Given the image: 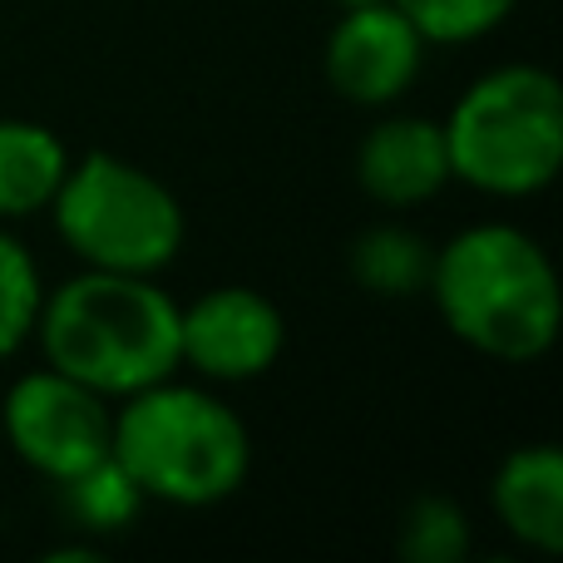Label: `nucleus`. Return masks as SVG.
Instances as JSON below:
<instances>
[{
  "instance_id": "8",
  "label": "nucleus",
  "mask_w": 563,
  "mask_h": 563,
  "mask_svg": "<svg viewBox=\"0 0 563 563\" xmlns=\"http://www.w3.org/2000/svg\"><path fill=\"white\" fill-rule=\"evenodd\" d=\"M426 40L396 0L341 10L327 35V85L356 109H386L416 85Z\"/></svg>"
},
{
  "instance_id": "16",
  "label": "nucleus",
  "mask_w": 563,
  "mask_h": 563,
  "mask_svg": "<svg viewBox=\"0 0 563 563\" xmlns=\"http://www.w3.org/2000/svg\"><path fill=\"white\" fill-rule=\"evenodd\" d=\"M426 45H475L495 35L519 0H396Z\"/></svg>"
},
{
  "instance_id": "17",
  "label": "nucleus",
  "mask_w": 563,
  "mask_h": 563,
  "mask_svg": "<svg viewBox=\"0 0 563 563\" xmlns=\"http://www.w3.org/2000/svg\"><path fill=\"white\" fill-rule=\"evenodd\" d=\"M336 10H361V5H380V0H331Z\"/></svg>"
},
{
  "instance_id": "12",
  "label": "nucleus",
  "mask_w": 563,
  "mask_h": 563,
  "mask_svg": "<svg viewBox=\"0 0 563 563\" xmlns=\"http://www.w3.org/2000/svg\"><path fill=\"white\" fill-rule=\"evenodd\" d=\"M351 282L371 297H416V291L430 287V267H435V247L406 223H376L366 233H356L346 253Z\"/></svg>"
},
{
  "instance_id": "7",
  "label": "nucleus",
  "mask_w": 563,
  "mask_h": 563,
  "mask_svg": "<svg viewBox=\"0 0 563 563\" xmlns=\"http://www.w3.org/2000/svg\"><path fill=\"white\" fill-rule=\"evenodd\" d=\"M287 346V321L277 301L253 287H218L194 307H178V366L203 380H257L277 366Z\"/></svg>"
},
{
  "instance_id": "4",
  "label": "nucleus",
  "mask_w": 563,
  "mask_h": 563,
  "mask_svg": "<svg viewBox=\"0 0 563 563\" xmlns=\"http://www.w3.org/2000/svg\"><path fill=\"white\" fill-rule=\"evenodd\" d=\"M450 178L489 198H534L563 168V89L544 65H499L455 99Z\"/></svg>"
},
{
  "instance_id": "2",
  "label": "nucleus",
  "mask_w": 563,
  "mask_h": 563,
  "mask_svg": "<svg viewBox=\"0 0 563 563\" xmlns=\"http://www.w3.org/2000/svg\"><path fill=\"white\" fill-rule=\"evenodd\" d=\"M35 341L55 371L124 400L178 371V301L154 277L85 267L45 291Z\"/></svg>"
},
{
  "instance_id": "3",
  "label": "nucleus",
  "mask_w": 563,
  "mask_h": 563,
  "mask_svg": "<svg viewBox=\"0 0 563 563\" xmlns=\"http://www.w3.org/2000/svg\"><path fill=\"white\" fill-rule=\"evenodd\" d=\"M109 455L144 499L174 509H213L247 485L253 435L228 400L174 376L119 400Z\"/></svg>"
},
{
  "instance_id": "6",
  "label": "nucleus",
  "mask_w": 563,
  "mask_h": 563,
  "mask_svg": "<svg viewBox=\"0 0 563 563\" xmlns=\"http://www.w3.org/2000/svg\"><path fill=\"white\" fill-rule=\"evenodd\" d=\"M5 440L35 475L65 485L79 470L99 465L114 440V410L99 390L79 386L75 376L45 366L20 376L0 400Z\"/></svg>"
},
{
  "instance_id": "5",
  "label": "nucleus",
  "mask_w": 563,
  "mask_h": 563,
  "mask_svg": "<svg viewBox=\"0 0 563 563\" xmlns=\"http://www.w3.org/2000/svg\"><path fill=\"white\" fill-rule=\"evenodd\" d=\"M49 213L69 253L99 273L158 277L178 257L188 233L184 208L168 194V184L104 148L69 158Z\"/></svg>"
},
{
  "instance_id": "10",
  "label": "nucleus",
  "mask_w": 563,
  "mask_h": 563,
  "mask_svg": "<svg viewBox=\"0 0 563 563\" xmlns=\"http://www.w3.org/2000/svg\"><path fill=\"white\" fill-rule=\"evenodd\" d=\"M489 505L515 544L544 559L563 554V455L554 445L509 450L495 470Z\"/></svg>"
},
{
  "instance_id": "13",
  "label": "nucleus",
  "mask_w": 563,
  "mask_h": 563,
  "mask_svg": "<svg viewBox=\"0 0 563 563\" xmlns=\"http://www.w3.org/2000/svg\"><path fill=\"white\" fill-rule=\"evenodd\" d=\"M65 515L69 525H79L85 534H119V529H129L139 519V509L148 505L144 495H139V485L124 475V465H119L114 455H104L99 465L79 470L75 479H65Z\"/></svg>"
},
{
  "instance_id": "1",
  "label": "nucleus",
  "mask_w": 563,
  "mask_h": 563,
  "mask_svg": "<svg viewBox=\"0 0 563 563\" xmlns=\"http://www.w3.org/2000/svg\"><path fill=\"white\" fill-rule=\"evenodd\" d=\"M445 327L499 366H529L549 356L563 327V287L539 247L515 223H475L455 233L430 267Z\"/></svg>"
},
{
  "instance_id": "14",
  "label": "nucleus",
  "mask_w": 563,
  "mask_h": 563,
  "mask_svg": "<svg viewBox=\"0 0 563 563\" xmlns=\"http://www.w3.org/2000/svg\"><path fill=\"white\" fill-rule=\"evenodd\" d=\"M396 554L406 563H465L470 559L465 509L445 495L410 499L400 525H396Z\"/></svg>"
},
{
  "instance_id": "11",
  "label": "nucleus",
  "mask_w": 563,
  "mask_h": 563,
  "mask_svg": "<svg viewBox=\"0 0 563 563\" xmlns=\"http://www.w3.org/2000/svg\"><path fill=\"white\" fill-rule=\"evenodd\" d=\"M69 154L35 119H0V223H20L49 208Z\"/></svg>"
},
{
  "instance_id": "15",
  "label": "nucleus",
  "mask_w": 563,
  "mask_h": 563,
  "mask_svg": "<svg viewBox=\"0 0 563 563\" xmlns=\"http://www.w3.org/2000/svg\"><path fill=\"white\" fill-rule=\"evenodd\" d=\"M40 307H45V282H40L35 257L15 233L0 228V361L15 356L35 336Z\"/></svg>"
},
{
  "instance_id": "9",
  "label": "nucleus",
  "mask_w": 563,
  "mask_h": 563,
  "mask_svg": "<svg viewBox=\"0 0 563 563\" xmlns=\"http://www.w3.org/2000/svg\"><path fill=\"white\" fill-rule=\"evenodd\" d=\"M356 184L380 208H420L450 184L445 129L426 114H390L361 139Z\"/></svg>"
}]
</instances>
